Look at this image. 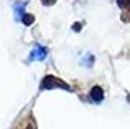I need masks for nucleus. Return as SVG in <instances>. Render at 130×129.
I'll return each instance as SVG.
<instances>
[{"instance_id":"obj_1","label":"nucleus","mask_w":130,"mask_h":129,"mask_svg":"<svg viewBox=\"0 0 130 129\" xmlns=\"http://www.w3.org/2000/svg\"><path fill=\"white\" fill-rule=\"evenodd\" d=\"M46 55H48V50L44 48V46H40V45H36L35 48L31 50V53H30V60L31 61H36V60H44L46 58Z\"/></svg>"},{"instance_id":"obj_2","label":"nucleus","mask_w":130,"mask_h":129,"mask_svg":"<svg viewBox=\"0 0 130 129\" xmlns=\"http://www.w3.org/2000/svg\"><path fill=\"white\" fill-rule=\"evenodd\" d=\"M51 80H53V76H46V78H44V81H43V88H50L51 84H48V81H51ZM54 84H58V86H63V88H68L66 84L61 83V81H59V83H53V86H54Z\"/></svg>"},{"instance_id":"obj_3","label":"nucleus","mask_w":130,"mask_h":129,"mask_svg":"<svg viewBox=\"0 0 130 129\" xmlns=\"http://www.w3.org/2000/svg\"><path fill=\"white\" fill-rule=\"evenodd\" d=\"M92 99L94 101H101L102 99V89L101 88H94V89H92Z\"/></svg>"},{"instance_id":"obj_4","label":"nucleus","mask_w":130,"mask_h":129,"mask_svg":"<svg viewBox=\"0 0 130 129\" xmlns=\"http://www.w3.org/2000/svg\"><path fill=\"white\" fill-rule=\"evenodd\" d=\"M119 5H120L122 8H128L130 7V0H119Z\"/></svg>"},{"instance_id":"obj_5","label":"nucleus","mask_w":130,"mask_h":129,"mask_svg":"<svg viewBox=\"0 0 130 129\" xmlns=\"http://www.w3.org/2000/svg\"><path fill=\"white\" fill-rule=\"evenodd\" d=\"M31 22H33V17H30V15H26L25 18H23V23H26V25H30Z\"/></svg>"}]
</instances>
